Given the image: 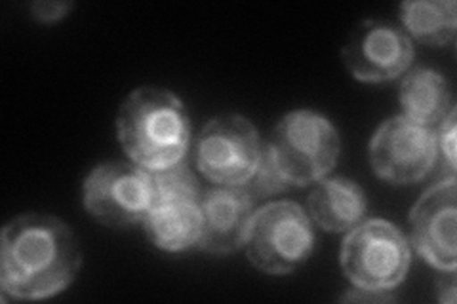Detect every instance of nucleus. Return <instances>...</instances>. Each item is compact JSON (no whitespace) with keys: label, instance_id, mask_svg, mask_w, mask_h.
I'll return each mask as SVG.
<instances>
[{"label":"nucleus","instance_id":"2eb2a0df","mask_svg":"<svg viewBox=\"0 0 457 304\" xmlns=\"http://www.w3.org/2000/svg\"><path fill=\"white\" fill-rule=\"evenodd\" d=\"M406 35L427 46H446L457 31L453 0H408L398 8Z\"/></svg>","mask_w":457,"mask_h":304},{"label":"nucleus","instance_id":"4468645a","mask_svg":"<svg viewBox=\"0 0 457 304\" xmlns=\"http://www.w3.org/2000/svg\"><path fill=\"white\" fill-rule=\"evenodd\" d=\"M400 107L406 119L435 129L453 107L448 80L433 69L410 70L400 84Z\"/></svg>","mask_w":457,"mask_h":304},{"label":"nucleus","instance_id":"9b49d317","mask_svg":"<svg viewBox=\"0 0 457 304\" xmlns=\"http://www.w3.org/2000/svg\"><path fill=\"white\" fill-rule=\"evenodd\" d=\"M255 200L245 185H218L200 198V238L196 248L213 255L238 251L246 243Z\"/></svg>","mask_w":457,"mask_h":304},{"label":"nucleus","instance_id":"423d86ee","mask_svg":"<svg viewBox=\"0 0 457 304\" xmlns=\"http://www.w3.org/2000/svg\"><path fill=\"white\" fill-rule=\"evenodd\" d=\"M263 144L252 120L242 114H221L200 132L195 147L198 171L227 186L246 185L262 160Z\"/></svg>","mask_w":457,"mask_h":304},{"label":"nucleus","instance_id":"f3484780","mask_svg":"<svg viewBox=\"0 0 457 304\" xmlns=\"http://www.w3.org/2000/svg\"><path fill=\"white\" fill-rule=\"evenodd\" d=\"M455 105L436 127V162H440V179L455 177Z\"/></svg>","mask_w":457,"mask_h":304},{"label":"nucleus","instance_id":"aec40b11","mask_svg":"<svg viewBox=\"0 0 457 304\" xmlns=\"http://www.w3.org/2000/svg\"><path fill=\"white\" fill-rule=\"evenodd\" d=\"M438 299L452 304L455 300V270H446L438 280Z\"/></svg>","mask_w":457,"mask_h":304},{"label":"nucleus","instance_id":"7ed1b4c3","mask_svg":"<svg viewBox=\"0 0 457 304\" xmlns=\"http://www.w3.org/2000/svg\"><path fill=\"white\" fill-rule=\"evenodd\" d=\"M265 147L292 186H305L336 168L341 141L336 126L320 112L297 109L278 120Z\"/></svg>","mask_w":457,"mask_h":304},{"label":"nucleus","instance_id":"f257e3e1","mask_svg":"<svg viewBox=\"0 0 457 304\" xmlns=\"http://www.w3.org/2000/svg\"><path fill=\"white\" fill-rule=\"evenodd\" d=\"M80 263V245L67 223L48 213H25L3 230L0 289L4 299H48L73 283Z\"/></svg>","mask_w":457,"mask_h":304},{"label":"nucleus","instance_id":"f8f14e48","mask_svg":"<svg viewBox=\"0 0 457 304\" xmlns=\"http://www.w3.org/2000/svg\"><path fill=\"white\" fill-rule=\"evenodd\" d=\"M200 198H153V204L141 225L145 226V233L156 248L168 253H178L195 248L200 238V226H203Z\"/></svg>","mask_w":457,"mask_h":304},{"label":"nucleus","instance_id":"9d476101","mask_svg":"<svg viewBox=\"0 0 457 304\" xmlns=\"http://www.w3.org/2000/svg\"><path fill=\"white\" fill-rule=\"evenodd\" d=\"M411 243L428 265L440 272L455 270L457 185L453 179H438L421 194L411 213Z\"/></svg>","mask_w":457,"mask_h":304},{"label":"nucleus","instance_id":"ddd939ff","mask_svg":"<svg viewBox=\"0 0 457 304\" xmlns=\"http://www.w3.org/2000/svg\"><path fill=\"white\" fill-rule=\"evenodd\" d=\"M309 215L326 233H349L366 221L368 198L359 183L345 177L320 179L309 194Z\"/></svg>","mask_w":457,"mask_h":304},{"label":"nucleus","instance_id":"6e6552de","mask_svg":"<svg viewBox=\"0 0 457 304\" xmlns=\"http://www.w3.org/2000/svg\"><path fill=\"white\" fill-rule=\"evenodd\" d=\"M370 162L378 177L395 185L423 179L436 164L435 129L404 114L385 120L370 141Z\"/></svg>","mask_w":457,"mask_h":304},{"label":"nucleus","instance_id":"1a4fd4ad","mask_svg":"<svg viewBox=\"0 0 457 304\" xmlns=\"http://www.w3.org/2000/svg\"><path fill=\"white\" fill-rule=\"evenodd\" d=\"M411 38L389 21L366 20L356 25L341 50L343 63L361 82H387L410 69Z\"/></svg>","mask_w":457,"mask_h":304},{"label":"nucleus","instance_id":"a211bd4d","mask_svg":"<svg viewBox=\"0 0 457 304\" xmlns=\"http://www.w3.org/2000/svg\"><path fill=\"white\" fill-rule=\"evenodd\" d=\"M71 10H73V4L71 3H45V0H40V3L31 4L33 18L42 23L60 21Z\"/></svg>","mask_w":457,"mask_h":304},{"label":"nucleus","instance_id":"dca6fc26","mask_svg":"<svg viewBox=\"0 0 457 304\" xmlns=\"http://www.w3.org/2000/svg\"><path fill=\"white\" fill-rule=\"evenodd\" d=\"M245 186L253 200H257V198L263 200V198H270L273 194H280L284 191H288L292 185L282 176V171L275 164L273 156L269 154L267 147H263L262 160H260V164H257L253 176L250 177V181Z\"/></svg>","mask_w":457,"mask_h":304},{"label":"nucleus","instance_id":"39448f33","mask_svg":"<svg viewBox=\"0 0 457 304\" xmlns=\"http://www.w3.org/2000/svg\"><path fill=\"white\" fill-rule=\"evenodd\" d=\"M410 243L393 223L368 219L349 230L341 248V268L354 287L393 292L410 268Z\"/></svg>","mask_w":457,"mask_h":304},{"label":"nucleus","instance_id":"f03ea898","mask_svg":"<svg viewBox=\"0 0 457 304\" xmlns=\"http://www.w3.org/2000/svg\"><path fill=\"white\" fill-rule=\"evenodd\" d=\"M120 147L134 164L159 171L187 158L191 119L170 90L143 86L124 99L117 117Z\"/></svg>","mask_w":457,"mask_h":304},{"label":"nucleus","instance_id":"20e7f679","mask_svg":"<svg viewBox=\"0 0 457 304\" xmlns=\"http://www.w3.org/2000/svg\"><path fill=\"white\" fill-rule=\"evenodd\" d=\"M245 248L257 270L269 276L292 274L314 250L311 217L295 201H270L255 210Z\"/></svg>","mask_w":457,"mask_h":304},{"label":"nucleus","instance_id":"6ab92c4d","mask_svg":"<svg viewBox=\"0 0 457 304\" xmlns=\"http://www.w3.org/2000/svg\"><path fill=\"white\" fill-rule=\"evenodd\" d=\"M341 302H395L396 295L391 292H376V289H362V287H354L351 292H347L343 297H339Z\"/></svg>","mask_w":457,"mask_h":304},{"label":"nucleus","instance_id":"0eeeda50","mask_svg":"<svg viewBox=\"0 0 457 304\" xmlns=\"http://www.w3.org/2000/svg\"><path fill=\"white\" fill-rule=\"evenodd\" d=\"M84 208L97 223L126 228L143 223L153 204L151 171L134 162H104L82 185Z\"/></svg>","mask_w":457,"mask_h":304}]
</instances>
